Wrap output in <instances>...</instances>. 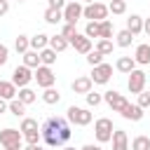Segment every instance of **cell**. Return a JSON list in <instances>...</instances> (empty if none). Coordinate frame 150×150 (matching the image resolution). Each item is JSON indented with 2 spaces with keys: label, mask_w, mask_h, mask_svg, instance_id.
I'll list each match as a JSON object with an SVG mask.
<instances>
[{
  "label": "cell",
  "mask_w": 150,
  "mask_h": 150,
  "mask_svg": "<svg viewBox=\"0 0 150 150\" xmlns=\"http://www.w3.org/2000/svg\"><path fill=\"white\" fill-rule=\"evenodd\" d=\"M40 136L45 141V145L49 148H63L70 136H73V129H70V122L63 120V117H47L40 127Z\"/></svg>",
  "instance_id": "obj_1"
},
{
  "label": "cell",
  "mask_w": 150,
  "mask_h": 150,
  "mask_svg": "<svg viewBox=\"0 0 150 150\" xmlns=\"http://www.w3.org/2000/svg\"><path fill=\"white\" fill-rule=\"evenodd\" d=\"M66 112H68V115H66V120H68L70 124H75V127H87V124H91V120H94V115H91L87 108L70 105Z\"/></svg>",
  "instance_id": "obj_2"
},
{
  "label": "cell",
  "mask_w": 150,
  "mask_h": 150,
  "mask_svg": "<svg viewBox=\"0 0 150 150\" xmlns=\"http://www.w3.org/2000/svg\"><path fill=\"white\" fill-rule=\"evenodd\" d=\"M112 120H108V117H98L96 122H94V136H96V141L98 143H108L110 138H112Z\"/></svg>",
  "instance_id": "obj_3"
},
{
  "label": "cell",
  "mask_w": 150,
  "mask_h": 150,
  "mask_svg": "<svg viewBox=\"0 0 150 150\" xmlns=\"http://www.w3.org/2000/svg\"><path fill=\"white\" fill-rule=\"evenodd\" d=\"M82 16L84 19H89V21H105V16H108V5L105 2H91V5H87L84 9H82Z\"/></svg>",
  "instance_id": "obj_4"
},
{
  "label": "cell",
  "mask_w": 150,
  "mask_h": 150,
  "mask_svg": "<svg viewBox=\"0 0 150 150\" xmlns=\"http://www.w3.org/2000/svg\"><path fill=\"white\" fill-rule=\"evenodd\" d=\"M33 80L38 82V87L49 89V87H54L56 75H54V70H52L49 66H38V68H35V73H33Z\"/></svg>",
  "instance_id": "obj_5"
},
{
  "label": "cell",
  "mask_w": 150,
  "mask_h": 150,
  "mask_svg": "<svg viewBox=\"0 0 150 150\" xmlns=\"http://www.w3.org/2000/svg\"><path fill=\"white\" fill-rule=\"evenodd\" d=\"M145 82H148L145 73H143V70H138V68H134V70L129 73L127 87H129V91H131V94H141V91H145Z\"/></svg>",
  "instance_id": "obj_6"
},
{
  "label": "cell",
  "mask_w": 150,
  "mask_h": 150,
  "mask_svg": "<svg viewBox=\"0 0 150 150\" xmlns=\"http://www.w3.org/2000/svg\"><path fill=\"white\" fill-rule=\"evenodd\" d=\"M82 2H66V7L61 9V14H63V23H77L80 19H82Z\"/></svg>",
  "instance_id": "obj_7"
},
{
  "label": "cell",
  "mask_w": 150,
  "mask_h": 150,
  "mask_svg": "<svg viewBox=\"0 0 150 150\" xmlns=\"http://www.w3.org/2000/svg\"><path fill=\"white\" fill-rule=\"evenodd\" d=\"M30 82H33V70H30V68H26L23 63H21V66H16V68H14V73H12V84L21 89V87H28Z\"/></svg>",
  "instance_id": "obj_8"
},
{
  "label": "cell",
  "mask_w": 150,
  "mask_h": 150,
  "mask_svg": "<svg viewBox=\"0 0 150 150\" xmlns=\"http://www.w3.org/2000/svg\"><path fill=\"white\" fill-rule=\"evenodd\" d=\"M89 77H91L94 84H108L110 77H112V66L110 63H98V66H94V73Z\"/></svg>",
  "instance_id": "obj_9"
},
{
  "label": "cell",
  "mask_w": 150,
  "mask_h": 150,
  "mask_svg": "<svg viewBox=\"0 0 150 150\" xmlns=\"http://www.w3.org/2000/svg\"><path fill=\"white\" fill-rule=\"evenodd\" d=\"M21 131L19 129H12V127H7V129H2L0 131V145L2 148H16V145H21Z\"/></svg>",
  "instance_id": "obj_10"
},
{
  "label": "cell",
  "mask_w": 150,
  "mask_h": 150,
  "mask_svg": "<svg viewBox=\"0 0 150 150\" xmlns=\"http://www.w3.org/2000/svg\"><path fill=\"white\" fill-rule=\"evenodd\" d=\"M103 101L112 108V112H122V110H124V105L129 103V101L124 98V94H120V91H115V89L105 91V94H103Z\"/></svg>",
  "instance_id": "obj_11"
},
{
  "label": "cell",
  "mask_w": 150,
  "mask_h": 150,
  "mask_svg": "<svg viewBox=\"0 0 150 150\" xmlns=\"http://www.w3.org/2000/svg\"><path fill=\"white\" fill-rule=\"evenodd\" d=\"M91 87H94V82H91V77L89 75H80V77H75L73 80V84H70V89L75 91V94H89L91 91Z\"/></svg>",
  "instance_id": "obj_12"
},
{
  "label": "cell",
  "mask_w": 150,
  "mask_h": 150,
  "mask_svg": "<svg viewBox=\"0 0 150 150\" xmlns=\"http://www.w3.org/2000/svg\"><path fill=\"white\" fill-rule=\"evenodd\" d=\"M70 45L75 47V52H77V54H84V56H87V54L91 52V40H89L84 33H77V35L70 40Z\"/></svg>",
  "instance_id": "obj_13"
},
{
  "label": "cell",
  "mask_w": 150,
  "mask_h": 150,
  "mask_svg": "<svg viewBox=\"0 0 150 150\" xmlns=\"http://www.w3.org/2000/svg\"><path fill=\"white\" fill-rule=\"evenodd\" d=\"M110 141H112V150H129V136L124 129H115Z\"/></svg>",
  "instance_id": "obj_14"
},
{
  "label": "cell",
  "mask_w": 150,
  "mask_h": 150,
  "mask_svg": "<svg viewBox=\"0 0 150 150\" xmlns=\"http://www.w3.org/2000/svg\"><path fill=\"white\" fill-rule=\"evenodd\" d=\"M124 120H131V122H141L143 120V108H138L136 103H127L124 105V110L120 112Z\"/></svg>",
  "instance_id": "obj_15"
},
{
  "label": "cell",
  "mask_w": 150,
  "mask_h": 150,
  "mask_svg": "<svg viewBox=\"0 0 150 150\" xmlns=\"http://www.w3.org/2000/svg\"><path fill=\"white\" fill-rule=\"evenodd\" d=\"M134 61H136L138 66H148V63H150V45H148V42H143V45L136 47V52H134Z\"/></svg>",
  "instance_id": "obj_16"
},
{
  "label": "cell",
  "mask_w": 150,
  "mask_h": 150,
  "mask_svg": "<svg viewBox=\"0 0 150 150\" xmlns=\"http://www.w3.org/2000/svg\"><path fill=\"white\" fill-rule=\"evenodd\" d=\"M127 30L136 38V35H141L143 33V16H138V14H131L129 19H127Z\"/></svg>",
  "instance_id": "obj_17"
},
{
  "label": "cell",
  "mask_w": 150,
  "mask_h": 150,
  "mask_svg": "<svg viewBox=\"0 0 150 150\" xmlns=\"http://www.w3.org/2000/svg\"><path fill=\"white\" fill-rule=\"evenodd\" d=\"M68 47H70V42H68L61 33H59V35H49V49H54L56 54L63 52V49H68Z\"/></svg>",
  "instance_id": "obj_18"
},
{
  "label": "cell",
  "mask_w": 150,
  "mask_h": 150,
  "mask_svg": "<svg viewBox=\"0 0 150 150\" xmlns=\"http://www.w3.org/2000/svg\"><path fill=\"white\" fill-rule=\"evenodd\" d=\"M21 56H23V66L30 68V70H35L38 66H42V63H40V52H35V49H28V52L21 54Z\"/></svg>",
  "instance_id": "obj_19"
},
{
  "label": "cell",
  "mask_w": 150,
  "mask_h": 150,
  "mask_svg": "<svg viewBox=\"0 0 150 150\" xmlns=\"http://www.w3.org/2000/svg\"><path fill=\"white\" fill-rule=\"evenodd\" d=\"M115 68L120 70V73H131L134 68H136V61H134V56H120L117 61H115Z\"/></svg>",
  "instance_id": "obj_20"
},
{
  "label": "cell",
  "mask_w": 150,
  "mask_h": 150,
  "mask_svg": "<svg viewBox=\"0 0 150 150\" xmlns=\"http://www.w3.org/2000/svg\"><path fill=\"white\" fill-rule=\"evenodd\" d=\"M16 98L23 103V105H30V103H35V98H38V94L30 89V87H21L19 91H16Z\"/></svg>",
  "instance_id": "obj_21"
},
{
  "label": "cell",
  "mask_w": 150,
  "mask_h": 150,
  "mask_svg": "<svg viewBox=\"0 0 150 150\" xmlns=\"http://www.w3.org/2000/svg\"><path fill=\"white\" fill-rule=\"evenodd\" d=\"M45 47H49V35H45V33H38V35H33V38H30V49H35V52H42Z\"/></svg>",
  "instance_id": "obj_22"
},
{
  "label": "cell",
  "mask_w": 150,
  "mask_h": 150,
  "mask_svg": "<svg viewBox=\"0 0 150 150\" xmlns=\"http://www.w3.org/2000/svg\"><path fill=\"white\" fill-rule=\"evenodd\" d=\"M0 98H5V101H12V98H16V87H14L12 82H5V80H0Z\"/></svg>",
  "instance_id": "obj_23"
},
{
  "label": "cell",
  "mask_w": 150,
  "mask_h": 150,
  "mask_svg": "<svg viewBox=\"0 0 150 150\" xmlns=\"http://www.w3.org/2000/svg\"><path fill=\"white\" fill-rule=\"evenodd\" d=\"M19 131H21V136H23V134H30V131H40V124H38V120H33V117H23Z\"/></svg>",
  "instance_id": "obj_24"
},
{
  "label": "cell",
  "mask_w": 150,
  "mask_h": 150,
  "mask_svg": "<svg viewBox=\"0 0 150 150\" xmlns=\"http://www.w3.org/2000/svg\"><path fill=\"white\" fill-rule=\"evenodd\" d=\"M98 40H112V23H110V19L98 23Z\"/></svg>",
  "instance_id": "obj_25"
},
{
  "label": "cell",
  "mask_w": 150,
  "mask_h": 150,
  "mask_svg": "<svg viewBox=\"0 0 150 150\" xmlns=\"http://www.w3.org/2000/svg\"><path fill=\"white\" fill-rule=\"evenodd\" d=\"M40 63L52 68V66L56 63V52H54V49H49V47H45V49L40 52Z\"/></svg>",
  "instance_id": "obj_26"
},
{
  "label": "cell",
  "mask_w": 150,
  "mask_h": 150,
  "mask_svg": "<svg viewBox=\"0 0 150 150\" xmlns=\"http://www.w3.org/2000/svg\"><path fill=\"white\" fill-rule=\"evenodd\" d=\"M42 101H45L47 105H54V103H59V101H61V94H59V89H54V87L45 89V91H42Z\"/></svg>",
  "instance_id": "obj_27"
},
{
  "label": "cell",
  "mask_w": 150,
  "mask_h": 150,
  "mask_svg": "<svg viewBox=\"0 0 150 150\" xmlns=\"http://www.w3.org/2000/svg\"><path fill=\"white\" fill-rule=\"evenodd\" d=\"M45 21H47V23H54V26L61 23V21H63L61 9H52V7H47V9H45Z\"/></svg>",
  "instance_id": "obj_28"
},
{
  "label": "cell",
  "mask_w": 150,
  "mask_h": 150,
  "mask_svg": "<svg viewBox=\"0 0 150 150\" xmlns=\"http://www.w3.org/2000/svg\"><path fill=\"white\" fill-rule=\"evenodd\" d=\"M14 49H16L19 54H26V52L30 49V38H28V35H16V40H14Z\"/></svg>",
  "instance_id": "obj_29"
},
{
  "label": "cell",
  "mask_w": 150,
  "mask_h": 150,
  "mask_svg": "<svg viewBox=\"0 0 150 150\" xmlns=\"http://www.w3.org/2000/svg\"><path fill=\"white\" fill-rule=\"evenodd\" d=\"M131 40H134V35H131L127 28H124V30H120V33L115 35V45H117V47H129V45H131Z\"/></svg>",
  "instance_id": "obj_30"
},
{
  "label": "cell",
  "mask_w": 150,
  "mask_h": 150,
  "mask_svg": "<svg viewBox=\"0 0 150 150\" xmlns=\"http://www.w3.org/2000/svg\"><path fill=\"white\" fill-rule=\"evenodd\" d=\"M9 112H12L14 117H23V115H26V105H23L19 98H12V101H9Z\"/></svg>",
  "instance_id": "obj_31"
},
{
  "label": "cell",
  "mask_w": 150,
  "mask_h": 150,
  "mask_svg": "<svg viewBox=\"0 0 150 150\" xmlns=\"http://www.w3.org/2000/svg\"><path fill=\"white\" fill-rule=\"evenodd\" d=\"M131 150H150V138L148 136H136L134 141H131Z\"/></svg>",
  "instance_id": "obj_32"
},
{
  "label": "cell",
  "mask_w": 150,
  "mask_h": 150,
  "mask_svg": "<svg viewBox=\"0 0 150 150\" xmlns=\"http://www.w3.org/2000/svg\"><path fill=\"white\" fill-rule=\"evenodd\" d=\"M98 54H103V56H108V54H112V40H98V45L94 47Z\"/></svg>",
  "instance_id": "obj_33"
},
{
  "label": "cell",
  "mask_w": 150,
  "mask_h": 150,
  "mask_svg": "<svg viewBox=\"0 0 150 150\" xmlns=\"http://www.w3.org/2000/svg\"><path fill=\"white\" fill-rule=\"evenodd\" d=\"M108 12H112V14H124V12H127V2H124V0H112V2H108Z\"/></svg>",
  "instance_id": "obj_34"
},
{
  "label": "cell",
  "mask_w": 150,
  "mask_h": 150,
  "mask_svg": "<svg viewBox=\"0 0 150 150\" xmlns=\"http://www.w3.org/2000/svg\"><path fill=\"white\" fill-rule=\"evenodd\" d=\"M84 35L91 40V38H98V21H87L84 26Z\"/></svg>",
  "instance_id": "obj_35"
},
{
  "label": "cell",
  "mask_w": 150,
  "mask_h": 150,
  "mask_svg": "<svg viewBox=\"0 0 150 150\" xmlns=\"http://www.w3.org/2000/svg\"><path fill=\"white\" fill-rule=\"evenodd\" d=\"M87 63L94 68V66H98V63H103V54H98L96 49H91L89 54H87Z\"/></svg>",
  "instance_id": "obj_36"
},
{
  "label": "cell",
  "mask_w": 150,
  "mask_h": 150,
  "mask_svg": "<svg viewBox=\"0 0 150 150\" xmlns=\"http://www.w3.org/2000/svg\"><path fill=\"white\" fill-rule=\"evenodd\" d=\"M84 98H87V105H89V108H96V105L103 101V96H101V94H96V91H89V94H84Z\"/></svg>",
  "instance_id": "obj_37"
},
{
  "label": "cell",
  "mask_w": 150,
  "mask_h": 150,
  "mask_svg": "<svg viewBox=\"0 0 150 150\" xmlns=\"http://www.w3.org/2000/svg\"><path fill=\"white\" fill-rule=\"evenodd\" d=\"M61 35H63V38L70 42V40L77 35V30H75V26H73V23H63V28H61Z\"/></svg>",
  "instance_id": "obj_38"
},
{
  "label": "cell",
  "mask_w": 150,
  "mask_h": 150,
  "mask_svg": "<svg viewBox=\"0 0 150 150\" xmlns=\"http://www.w3.org/2000/svg\"><path fill=\"white\" fill-rule=\"evenodd\" d=\"M23 138H26V143H28V145H38V143L42 141L40 131H30V134H23Z\"/></svg>",
  "instance_id": "obj_39"
},
{
  "label": "cell",
  "mask_w": 150,
  "mask_h": 150,
  "mask_svg": "<svg viewBox=\"0 0 150 150\" xmlns=\"http://www.w3.org/2000/svg\"><path fill=\"white\" fill-rule=\"evenodd\" d=\"M136 105H138V108H143V110H145V108H150V94H148V91H141V94H138V103H136Z\"/></svg>",
  "instance_id": "obj_40"
},
{
  "label": "cell",
  "mask_w": 150,
  "mask_h": 150,
  "mask_svg": "<svg viewBox=\"0 0 150 150\" xmlns=\"http://www.w3.org/2000/svg\"><path fill=\"white\" fill-rule=\"evenodd\" d=\"M7 61H9V47L0 42V66H5Z\"/></svg>",
  "instance_id": "obj_41"
},
{
  "label": "cell",
  "mask_w": 150,
  "mask_h": 150,
  "mask_svg": "<svg viewBox=\"0 0 150 150\" xmlns=\"http://www.w3.org/2000/svg\"><path fill=\"white\" fill-rule=\"evenodd\" d=\"M47 2H49L52 9H63L66 7V0H47Z\"/></svg>",
  "instance_id": "obj_42"
},
{
  "label": "cell",
  "mask_w": 150,
  "mask_h": 150,
  "mask_svg": "<svg viewBox=\"0 0 150 150\" xmlns=\"http://www.w3.org/2000/svg\"><path fill=\"white\" fill-rule=\"evenodd\" d=\"M9 12V2H5V0H0V16H5Z\"/></svg>",
  "instance_id": "obj_43"
},
{
  "label": "cell",
  "mask_w": 150,
  "mask_h": 150,
  "mask_svg": "<svg viewBox=\"0 0 150 150\" xmlns=\"http://www.w3.org/2000/svg\"><path fill=\"white\" fill-rule=\"evenodd\" d=\"M80 150H103V148H101V143H96V145H94V143H87V145H82Z\"/></svg>",
  "instance_id": "obj_44"
},
{
  "label": "cell",
  "mask_w": 150,
  "mask_h": 150,
  "mask_svg": "<svg viewBox=\"0 0 150 150\" xmlns=\"http://www.w3.org/2000/svg\"><path fill=\"white\" fill-rule=\"evenodd\" d=\"M7 110H9V103H7L5 98H0V115H2V112H7Z\"/></svg>",
  "instance_id": "obj_45"
},
{
  "label": "cell",
  "mask_w": 150,
  "mask_h": 150,
  "mask_svg": "<svg viewBox=\"0 0 150 150\" xmlns=\"http://www.w3.org/2000/svg\"><path fill=\"white\" fill-rule=\"evenodd\" d=\"M143 33H148V35H150V16H148V19H143Z\"/></svg>",
  "instance_id": "obj_46"
},
{
  "label": "cell",
  "mask_w": 150,
  "mask_h": 150,
  "mask_svg": "<svg viewBox=\"0 0 150 150\" xmlns=\"http://www.w3.org/2000/svg\"><path fill=\"white\" fill-rule=\"evenodd\" d=\"M26 150H45V145H40V143L38 145H26Z\"/></svg>",
  "instance_id": "obj_47"
},
{
  "label": "cell",
  "mask_w": 150,
  "mask_h": 150,
  "mask_svg": "<svg viewBox=\"0 0 150 150\" xmlns=\"http://www.w3.org/2000/svg\"><path fill=\"white\" fill-rule=\"evenodd\" d=\"M61 150H75V148H73V145H63Z\"/></svg>",
  "instance_id": "obj_48"
},
{
  "label": "cell",
  "mask_w": 150,
  "mask_h": 150,
  "mask_svg": "<svg viewBox=\"0 0 150 150\" xmlns=\"http://www.w3.org/2000/svg\"><path fill=\"white\" fill-rule=\"evenodd\" d=\"M5 150H21V145H16V148H5Z\"/></svg>",
  "instance_id": "obj_49"
},
{
  "label": "cell",
  "mask_w": 150,
  "mask_h": 150,
  "mask_svg": "<svg viewBox=\"0 0 150 150\" xmlns=\"http://www.w3.org/2000/svg\"><path fill=\"white\" fill-rule=\"evenodd\" d=\"M82 2H87V5H91V2H96V0H82Z\"/></svg>",
  "instance_id": "obj_50"
},
{
  "label": "cell",
  "mask_w": 150,
  "mask_h": 150,
  "mask_svg": "<svg viewBox=\"0 0 150 150\" xmlns=\"http://www.w3.org/2000/svg\"><path fill=\"white\" fill-rule=\"evenodd\" d=\"M66 2H80V0H66Z\"/></svg>",
  "instance_id": "obj_51"
},
{
  "label": "cell",
  "mask_w": 150,
  "mask_h": 150,
  "mask_svg": "<svg viewBox=\"0 0 150 150\" xmlns=\"http://www.w3.org/2000/svg\"><path fill=\"white\" fill-rule=\"evenodd\" d=\"M19 2H26V0H19Z\"/></svg>",
  "instance_id": "obj_52"
},
{
  "label": "cell",
  "mask_w": 150,
  "mask_h": 150,
  "mask_svg": "<svg viewBox=\"0 0 150 150\" xmlns=\"http://www.w3.org/2000/svg\"><path fill=\"white\" fill-rule=\"evenodd\" d=\"M124 2H129V0H124Z\"/></svg>",
  "instance_id": "obj_53"
},
{
  "label": "cell",
  "mask_w": 150,
  "mask_h": 150,
  "mask_svg": "<svg viewBox=\"0 0 150 150\" xmlns=\"http://www.w3.org/2000/svg\"><path fill=\"white\" fill-rule=\"evenodd\" d=\"M5 2H9V0H5Z\"/></svg>",
  "instance_id": "obj_54"
},
{
  "label": "cell",
  "mask_w": 150,
  "mask_h": 150,
  "mask_svg": "<svg viewBox=\"0 0 150 150\" xmlns=\"http://www.w3.org/2000/svg\"><path fill=\"white\" fill-rule=\"evenodd\" d=\"M108 2H112V0H108Z\"/></svg>",
  "instance_id": "obj_55"
},
{
  "label": "cell",
  "mask_w": 150,
  "mask_h": 150,
  "mask_svg": "<svg viewBox=\"0 0 150 150\" xmlns=\"http://www.w3.org/2000/svg\"><path fill=\"white\" fill-rule=\"evenodd\" d=\"M148 94H150V91H148Z\"/></svg>",
  "instance_id": "obj_56"
}]
</instances>
